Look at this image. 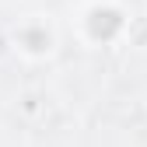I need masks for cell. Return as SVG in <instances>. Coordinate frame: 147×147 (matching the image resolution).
Here are the masks:
<instances>
[{
  "mask_svg": "<svg viewBox=\"0 0 147 147\" xmlns=\"http://www.w3.org/2000/svg\"><path fill=\"white\" fill-rule=\"evenodd\" d=\"M11 46L21 60L28 63H42L56 53V28H53L49 18L42 14H28L18 18V25L11 28Z\"/></svg>",
  "mask_w": 147,
  "mask_h": 147,
  "instance_id": "2",
  "label": "cell"
},
{
  "mask_svg": "<svg viewBox=\"0 0 147 147\" xmlns=\"http://www.w3.org/2000/svg\"><path fill=\"white\" fill-rule=\"evenodd\" d=\"M74 32L88 49H105L130 32V14L116 0H88L74 18Z\"/></svg>",
  "mask_w": 147,
  "mask_h": 147,
  "instance_id": "1",
  "label": "cell"
}]
</instances>
